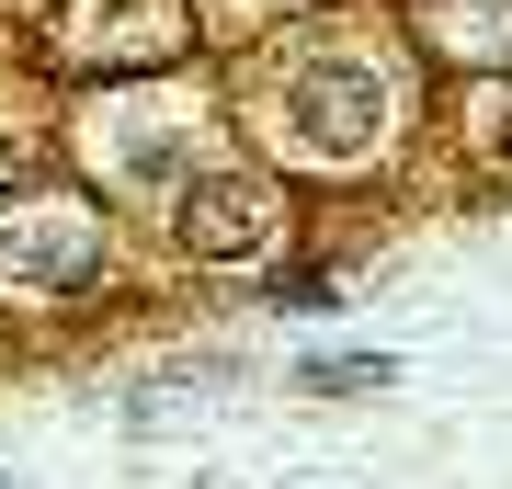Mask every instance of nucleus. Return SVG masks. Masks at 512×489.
Returning <instances> with one entry per match:
<instances>
[{"instance_id":"obj_8","label":"nucleus","mask_w":512,"mask_h":489,"mask_svg":"<svg viewBox=\"0 0 512 489\" xmlns=\"http://www.w3.org/2000/svg\"><path fill=\"white\" fill-rule=\"evenodd\" d=\"M0 489H12V478H0Z\"/></svg>"},{"instance_id":"obj_6","label":"nucleus","mask_w":512,"mask_h":489,"mask_svg":"<svg viewBox=\"0 0 512 489\" xmlns=\"http://www.w3.org/2000/svg\"><path fill=\"white\" fill-rule=\"evenodd\" d=\"M467 137L490 148V160H512V80H490V91L467 103Z\"/></svg>"},{"instance_id":"obj_2","label":"nucleus","mask_w":512,"mask_h":489,"mask_svg":"<svg viewBox=\"0 0 512 489\" xmlns=\"http://www.w3.org/2000/svg\"><path fill=\"white\" fill-rule=\"evenodd\" d=\"M114 251V228H103V205L80 194V182H23V194H0V285H23V296H69V285H92Z\"/></svg>"},{"instance_id":"obj_7","label":"nucleus","mask_w":512,"mask_h":489,"mask_svg":"<svg viewBox=\"0 0 512 489\" xmlns=\"http://www.w3.org/2000/svg\"><path fill=\"white\" fill-rule=\"evenodd\" d=\"M308 387H387V353H330L308 364Z\"/></svg>"},{"instance_id":"obj_4","label":"nucleus","mask_w":512,"mask_h":489,"mask_svg":"<svg viewBox=\"0 0 512 489\" xmlns=\"http://www.w3.org/2000/svg\"><path fill=\"white\" fill-rule=\"evenodd\" d=\"M171 239L194 262H251L285 239V194L262 171H183L171 182Z\"/></svg>"},{"instance_id":"obj_1","label":"nucleus","mask_w":512,"mask_h":489,"mask_svg":"<svg viewBox=\"0 0 512 489\" xmlns=\"http://www.w3.org/2000/svg\"><path fill=\"white\" fill-rule=\"evenodd\" d=\"M274 126L308 160H376L399 126V69L365 46H296V69L274 80Z\"/></svg>"},{"instance_id":"obj_5","label":"nucleus","mask_w":512,"mask_h":489,"mask_svg":"<svg viewBox=\"0 0 512 489\" xmlns=\"http://www.w3.org/2000/svg\"><path fill=\"white\" fill-rule=\"evenodd\" d=\"M421 35L467 69H512V0H421Z\"/></svg>"},{"instance_id":"obj_3","label":"nucleus","mask_w":512,"mask_h":489,"mask_svg":"<svg viewBox=\"0 0 512 489\" xmlns=\"http://www.w3.org/2000/svg\"><path fill=\"white\" fill-rule=\"evenodd\" d=\"M194 46V0H57L46 23V57L80 80H126V69H160V57Z\"/></svg>"}]
</instances>
